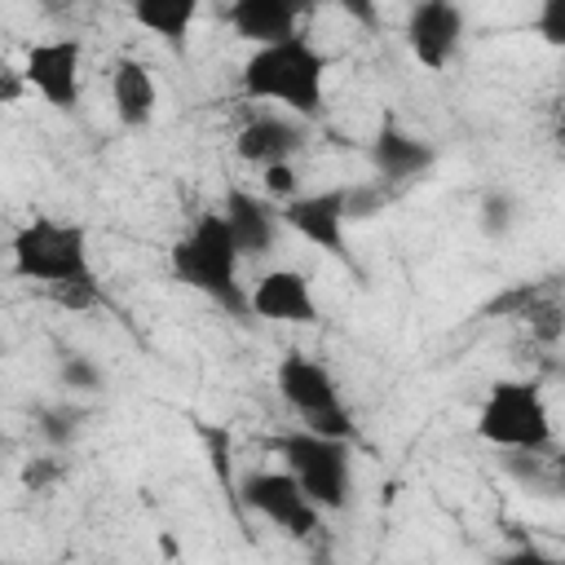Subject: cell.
<instances>
[{"label":"cell","instance_id":"obj_31","mask_svg":"<svg viewBox=\"0 0 565 565\" xmlns=\"http://www.w3.org/2000/svg\"><path fill=\"white\" fill-rule=\"evenodd\" d=\"M159 547H163V556H177V552H181V543H177L172 534H159Z\"/></svg>","mask_w":565,"mask_h":565},{"label":"cell","instance_id":"obj_24","mask_svg":"<svg viewBox=\"0 0 565 565\" xmlns=\"http://www.w3.org/2000/svg\"><path fill=\"white\" fill-rule=\"evenodd\" d=\"M49 291H53V300H57L62 309H88V305H97V282H93V278L66 282V287H49Z\"/></svg>","mask_w":565,"mask_h":565},{"label":"cell","instance_id":"obj_32","mask_svg":"<svg viewBox=\"0 0 565 565\" xmlns=\"http://www.w3.org/2000/svg\"><path fill=\"white\" fill-rule=\"evenodd\" d=\"M556 141H561V150H565V115H561V124H556Z\"/></svg>","mask_w":565,"mask_h":565},{"label":"cell","instance_id":"obj_33","mask_svg":"<svg viewBox=\"0 0 565 565\" xmlns=\"http://www.w3.org/2000/svg\"><path fill=\"white\" fill-rule=\"evenodd\" d=\"M556 468H561V472H565V450H561V455H556Z\"/></svg>","mask_w":565,"mask_h":565},{"label":"cell","instance_id":"obj_2","mask_svg":"<svg viewBox=\"0 0 565 565\" xmlns=\"http://www.w3.org/2000/svg\"><path fill=\"white\" fill-rule=\"evenodd\" d=\"M172 274L185 287L212 296L230 313H247L252 309V300H247V291L238 282V247H234V234H230V225H225L221 212H203L190 225V234L177 238V247H172Z\"/></svg>","mask_w":565,"mask_h":565},{"label":"cell","instance_id":"obj_13","mask_svg":"<svg viewBox=\"0 0 565 565\" xmlns=\"http://www.w3.org/2000/svg\"><path fill=\"white\" fill-rule=\"evenodd\" d=\"M225 225H230V234H234V247H238V256H265L269 247H274V230H278V212L274 207H265L256 194H247V190H230L225 194Z\"/></svg>","mask_w":565,"mask_h":565},{"label":"cell","instance_id":"obj_1","mask_svg":"<svg viewBox=\"0 0 565 565\" xmlns=\"http://www.w3.org/2000/svg\"><path fill=\"white\" fill-rule=\"evenodd\" d=\"M322 75H327V57L305 40H282L269 49H256L243 62V93L256 102H278L296 115H318L322 110Z\"/></svg>","mask_w":565,"mask_h":565},{"label":"cell","instance_id":"obj_8","mask_svg":"<svg viewBox=\"0 0 565 565\" xmlns=\"http://www.w3.org/2000/svg\"><path fill=\"white\" fill-rule=\"evenodd\" d=\"M22 79L57 110H71L79 102V40H44L31 44Z\"/></svg>","mask_w":565,"mask_h":565},{"label":"cell","instance_id":"obj_6","mask_svg":"<svg viewBox=\"0 0 565 565\" xmlns=\"http://www.w3.org/2000/svg\"><path fill=\"white\" fill-rule=\"evenodd\" d=\"M278 450L287 459V472L300 481V490L313 508H344V499H349V450H344V441L296 428L278 441Z\"/></svg>","mask_w":565,"mask_h":565},{"label":"cell","instance_id":"obj_16","mask_svg":"<svg viewBox=\"0 0 565 565\" xmlns=\"http://www.w3.org/2000/svg\"><path fill=\"white\" fill-rule=\"evenodd\" d=\"M371 159H375L380 177H388V181H411V177H419V172L433 163V150H428L424 141H415V137L397 132V128H380V137H375V146H371Z\"/></svg>","mask_w":565,"mask_h":565},{"label":"cell","instance_id":"obj_21","mask_svg":"<svg viewBox=\"0 0 565 565\" xmlns=\"http://www.w3.org/2000/svg\"><path fill=\"white\" fill-rule=\"evenodd\" d=\"M534 26H539V35H543L547 44L565 49V0H543V9H539V18H534Z\"/></svg>","mask_w":565,"mask_h":565},{"label":"cell","instance_id":"obj_27","mask_svg":"<svg viewBox=\"0 0 565 565\" xmlns=\"http://www.w3.org/2000/svg\"><path fill=\"white\" fill-rule=\"evenodd\" d=\"M57 472H62V463H57V459H31V463L22 468V486H26V490H44Z\"/></svg>","mask_w":565,"mask_h":565},{"label":"cell","instance_id":"obj_14","mask_svg":"<svg viewBox=\"0 0 565 565\" xmlns=\"http://www.w3.org/2000/svg\"><path fill=\"white\" fill-rule=\"evenodd\" d=\"M110 102H115V115H119L124 128L150 124V115H154V106H159L154 75H150L137 57H119L115 71H110Z\"/></svg>","mask_w":565,"mask_h":565},{"label":"cell","instance_id":"obj_29","mask_svg":"<svg viewBox=\"0 0 565 565\" xmlns=\"http://www.w3.org/2000/svg\"><path fill=\"white\" fill-rule=\"evenodd\" d=\"M18 93H22L18 75H13V71H4V88H0V97H4V102H18Z\"/></svg>","mask_w":565,"mask_h":565},{"label":"cell","instance_id":"obj_20","mask_svg":"<svg viewBox=\"0 0 565 565\" xmlns=\"http://www.w3.org/2000/svg\"><path fill=\"white\" fill-rule=\"evenodd\" d=\"M380 207H384V190H380V185H353V190H344V216L366 221V216H375Z\"/></svg>","mask_w":565,"mask_h":565},{"label":"cell","instance_id":"obj_28","mask_svg":"<svg viewBox=\"0 0 565 565\" xmlns=\"http://www.w3.org/2000/svg\"><path fill=\"white\" fill-rule=\"evenodd\" d=\"M499 565H561V561L547 556V552H539V547H516V552H508Z\"/></svg>","mask_w":565,"mask_h":565},{"label":"cell","instance_id":"obj_17","mask_svg":"<svg viewBox=\"0 0 565 565\" xmlns=\"http://www.w3.org/2000/svg\"><path fill=\"white\" fill-rule=\"evenodd\" d=\"M194 13H199L194 0H137V4H132V18H137L146 31L163 35L168 44H177V49L185 44V31H190Z\"/></svg>","mask_w":565,"mask_h":565},{"label":"cell","instance_id":"obj_30","mask_svg":"<svg viewBox=\"0 0 565 565\" xmlns=\"http://www.w3.org/2000/svg\"><path fill=\"white\" fill-rule=\"evenodd\" d=\"M344 9H349L353 18H362V22H371V18H375V9H371V4H353V0H349Z\"/></svg>","mask_w":565,"mask_h":565},{"label":"cell","instance_id":"obj_22","mask_svg":"<svg viewBox=\"0 0 565 565\" xmlns=\"http://www.w3.org/2000/svg\"><path fill=\"white\" fill-rule=\"evenodd\" d=\"M62 380H66L71 388H84V393L102 388V371H97L88 358H79V353H71V358L62 362Z\"/></svg>","mask_w":565,"mask_h":565},{"label":"cell","instance_id":"obj_11","mask_svg":"<svg viewBox=\"0 0 565 565\" xmlns=\"http://www.w3.org/2000/svg\"><path fill=\"white\" fill-rule=\"evenodd\" d=\"M247 300H252V313L269 318V322H296V327L318 322V305H313L309 278L300 269H269L265 278H256Z\"/></svg>","mask_w":565,"mask_h":565},{"label":"cell","instance_id":"obj_25","mask_svg":"<svg viewBox=\"0 0 565 565\" xmlns=\"http://www.w3.org/2000/svg\"><path fill=\"white\" fill-rule=\"evenodd\" d=\"M75 419H79L75 411H44V415H40V433H44L53 446H66V441L75 437Z\"/></svg>","mask_w":565,"mask_h":565},{"label":"cell","instance_id":"obj_4","mask_svg":"<svg viewBox=\"0 0 565 565\" xmlns=\"http://www.w3.org/2000/svg\"><path fill=\"white\" fill-rule=\"evenodd\" d=\"M477 437L503 450H539L552 441V419L534 384L499 380L477 415Z\"/></svg>","mask_w":565,"mask_h":565},{"label":"cell","instance_id":"obj_10","mask_svg":"<svg viewBox=\"0 0 565 565\" xmlns=\"http://www.w3.org/2000/svg\"><path fill=\"white\" fill-rule=\"evenodd\" d=\"M278 221H287L300 238H309L313 247L344 256V190H322V194H300L291 203H282Z\"/></svg>","mask_w":565,"mask_h":565},{"label":"cell","instance_id":"obj_3","mask_svg":"<svg viewBox=\"0 0 565 565\" xmlns=\"http://www.w3.org/2000/svg\"><path fill=\"white\" fill-rule=\"evenodd\" d=\"M13 274L44 282V287H66V282L93 278L84 230L71 221H53V216L26 221L13 234Z\"/></svg>","mask_w":565,"mask_h":565},{"label":"cell","instance_id":"obj_15","mask_svg":"<svg viewBox=\"0 0 565 565\" xmlns=\"http://www.w3.org/2000/svg\"><path fill=\"white\" fill-rule=\"evenodd\" d=\"M300 124H291V119H278V115H260V119H252L238 137H234V150H238V159H247V163H260V168H274V163H287L291 159V150L300 146Z\"/></svg>","mask_w":565,"mask_h":565},{"label":"cell","instance_id":"obj_26","mask_svg":"<svg viewBox=\"0 0 565 565\" xmlns=\"http://www.w3.org/2000/svg\"><path fill=\"white\" fill-rule=\"evenodd\" d=\"M508 221H512L508 199H503V194H490V199L481 203V225H486L490 234H503V230H508Z\"/></svg>","mask_w":565,"mask_h":565},{"label":"cell","instance_id":"obj_9","mask_svg":"<svg viewBox=\"0 0 565 565\" xmlns=\"http://www.w3.org/2000/svg\"><path fill=\"white\" fill-rule=\"evenodd\" d=\"M459 35H463V13H459V4L424 0V4H415L411 18H406L411 53H415L428 71H441V66L450 62V53L459 49Z\"/></svg>","mask_w":565,"mask_h":565},{"label":"cell","instance_id":"obj_19","mask_svg":"<svg viewBox=\"0 0 565 565\" xmlns=\"http://www.w3.org/2000/svg\"><path fill=\"white\" fill-rule=\"evenodd\" d=\"M525 322H530L534 340H543V344H556V340L565 335V309H561L556 300H539Z\"/></svg>","mask_w":565,"mask_h":565},{"label":"cell","instance_id":"obj_23","mask_svg":"<svg viewBox=\"0 0 565 565\" xmlns=\"http://www.w3.org/2000/svg\"><path fill=\"white\" fill-rule=\"evenodd\" d=\"M265 194H269V199H282V203L300 199V194H296V168H291V163L265 168Z\"/></svg>","mask_w":565,"mask_h":565},{"label":"cell","instance_id":"obj_5","mask_svg":"<svg viewBox=\"0 0 565 565\" xmlns=\"http://www.w3.org/2000/svg\"><path fill=\"white\" fill-rule=\"evenodd\" d=\"M278 393L305 419L309 433L335 437V441H344L353 433V419H349V411L340 402V388H335V380H331V371L322 362H313L305 353L282 358L278 362Z\"/></svg>","mask_w":565,"mask_h":565},{"label":"cell","instance_id":"obj_18","mask_svg":"<svg viewBox=\"0 0 565 565\" xmlns=\"http://www.w3.org/2000/svg\"><path fill=\"white\" fill-rule=\"evenodd\" d=\"M539 300H547L543 287H534V282H516V287L499 291L481 313H490V318H530V309H534Z\"/></svg>","mask_w":565,"mask_h":565},{"label":"cell","instance_id":"obj_7","mask_svg":"<svg viewBox=\"0 0 565 565\" xmlns=\"http://www.w3.org/2000/svg\"><path fill=\"white\" fill-rule=\"evenodd\" d=\"M243 499H247V508H256L265 521H274L291 539H309L318 530L322 508H313L305 499V490L291 472H252L243 481Z\"/></svg>","mask_w":565,"mask_h":565},{"label":"cell","instance_id":"obj_12","mask_svg":"<svg viewBox=\"0 0 565 565\" xmlns=\"http://www.w3.org/2000/svg\"><path fill=\"white\" fill-rule=\"evenodd\" d=\"M230 26L238 40H252L256 49H269V44H282V40H296V18L300 9L287 4V0H234L225 9Z\"/></svg>","mask_w":565,"mask_h":565},{"label":"cell","instance_id":"obj_34","mask_svg":"<svg viewBox=\"0 0 565 565\" xmlns=\"http://www.w3.org/2000/svg\"><path fill=\"white\" fill-rule=\"evenodd\" d=\"M561 371H565V366H561Z\"/></svg>","mask_w":565,"mask_h":565}]
</instances>
